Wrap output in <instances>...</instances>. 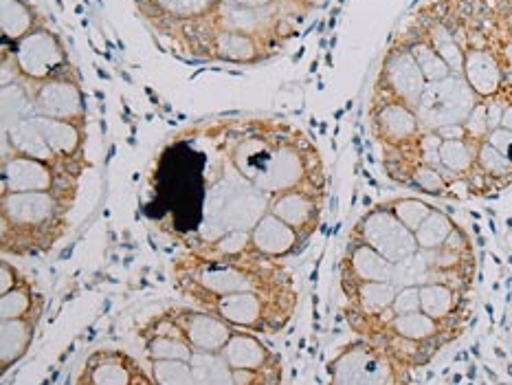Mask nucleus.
Segmentation results:
<instances>
[{
    "mask_svg": "<svg viewBox=\"0 0 512 385\" xmlns=\"http://www.w3.org/2000/svg\"><path fill=\"white\" fill-rule=\"evenodd\" d=\"M172 278L189 304L236 293L297 291L295 275L280 260L258 256L251 249L240 256H200L189 251L174 262Z\"/></svg>",
    "mask_w": 512,
    "mask_h": 385,
    "instance_id": "nucleus-1",
    "label": "nucleus"
},
{
    "mask_svg": "<svg viewBox=\"0 0 512 385\" xmlns=\"http://www.w3.org/2000/svg\"><path fill=\"white\" fill-rule=\"evenodd\" d=\"M73 203L53 192L0 196V245L5 256L29 258L51 251L69 231Z\"/></svg>",
    "mask_w": 512,
    "mask_h": 385,
    "instance_id": "nucleus-2",
    "label": "nucleus"
},
{
    "mask_svg": "<svg viewBox=\"0 0 512 385\" xmlns=\"http://www.w3.org/2000/svg\"><path fill=\"white\" fill-rule=\"evenodd\" d=\"M297 304V291H286L209 297V300H200L192 306L205 308L236 330H249L255 335H277L293 322Z\"/></svg>",
    "mask_w": 512,
    "mask_h": 385,
    "instance_id": "nucleus-3",
    "label": "nucleus"
},
{
    "mask_svg": "<svg viewBox=\"0 0 512 385\" xmlns=\"http://www.w3.org/2000/svg\"><path fill=\"white\" fill-rule=\"evenodd\" d=\"M411 374L414 370L367 337L343 344L328 361V385H411Z\"/></svg>",
    "mask_w": 512,
    "mask_h": 385,
    "instance_id": "nucleus-4",
    "label": "nucleus"
},
{
    "mask_svg": "<svg viewBox=\"0 0 512 385\" xmlns=\"http://www.w3.org/2000/svg\"><path fill=\"white\" fill-rule=\"evenodd\" d=\"M255 187L266 196L291 192V190H313L326 194L324 163L319 152L306 137H282L275 143L262 174Z\"/></svg>",
    "mask_w": 512,
    "mask_h": 385,
    "instance_id": "nucleus-5",
    "label": "nucleus"
},
{
    "mask_svg": "<svg viewBox=\"0 0 512 385\" xmlns=\"http://www.w3.org/2000/svg\"><path fill=\"white\" fill-rule=\"evenodd\" d=\"M0 192H53L66 201L75 203L80 192L82 170L69 168L64 163H49L25 157V154L3 150V165H0Z\"/></svg>",
    "mask_w": 512,
    "mask_h": 385,
    "instance_id": "nucleus-6",
    "label": "nucleus"
},
{
    "mask_svg": "<svg viewBox=\"0 0 512 385\" xmlns=\"http://www.w3.org/2000/svg\"><path fill=\"white\" fill-rule=\"evenodd\" d=\"M477 102L480 97L473 93L462 75H449L447 80L427 86L416 106V113L422 128L440 132L449 126H462Z\"/></svg>",
    "mask_w": 512,
    "mask_h": 385,
    "instance_id": "nucleus-7",
    "label": "nucleus"
},
{
    "mask_svg": "<svg viewBox=\"0 0 512 385\" xmlns=\"http://www.w3.org/2000/svg\"><path fill=\"white\" fill-rule=\"evenodd\" d=\"M348 238L365 242V245H370L394 264L418 253L414 231L400 223L385 203L374 205L363 212L352 225Z\"/></svg>",
    "mask_w": 512,
    "mask_h": 385,
    "instance_id": "nucleus-8",
    "label": "nucleus"
},
{
    "mask_svg": "<svg viewBox=\"0 0 512 385\" xmlns=\"http://www.w3.org/2000/svg\"><path fill=\"white\" fill-rule=\"evenodd\" d=\"M11 64L22 80L42 84L66 73V51L60 38L44 27H36L11 47Z\"/></svg>",
    "mask_w": 512,
    "mask_h": 385,
    "instance_id": "nucleus-9",
    "label": "nucleus"
},
{
    "mask_svg": "<svg viewBox=\"0 0 512 385\" xmlns=\"http://www.w3.org/2000/svg\"><path fill=\"white\" fill-rule=\"evenodd\" d=\"M422 128L416 108L396 99L374 97L372 106V135L381 143L383 152L407 150L422 137Z\"/></svg>",
    "mask_w": 512,
    "mask_h": 385,
    "instance_id": "nucleus-10",
    "label": "nucleus"
},
{
    "mask_svg": "<svg viewBox=\"0 0 512 385\" xmlns=\"http://www.w3.org/2000/svg\"><path fill=\"white\" fill-rule=\"evenodd\" d=\"M429 82L422 75L418 62L409 49L398 47L387 53L383 62L381 80L376 86V97L378 99H396V102H403L411 108H416L422 93L427 91Z\"/></svg>",
    "mask_w": 512,
    "mask_h": 385,
    "instance_id": "nucleus-11",
    "label": "nucleus"
},
{
    "mask_svg": "<svg viewBox=\"0 0 512 385\" xmlns=\"http://www.w3.org/2000/svg\"><path fill=\"white\" fill-rule=\"evenodd\" d=\"M165 311L174 319L176 326L183 330L189 346L198 352H220L233 335V328L227 322H222L220 317L205 311V308L189 304L170 306Z\"/></svg>",
    "mask_w": 512,
    "mask_h": 385,
    "instance_id": "nucleus-12",
    "label": "nucleus"
},
{
    "mask_svg": "<svg viewBox=\"0 0 512 385\" xmlns=\"http://www.w3.org/2000/svg\"><path fill=\"white\" fill-rule=\"evenodd\" d=\"M385 172L392 181L409 187L418 194L429 196H453L455 185L444 176L436 165L422 163L405 152H383Z\"/></svg>",
    "mask_w": 512,
    "mask_h": 385,
    "instance_id": "nucleus-13",
    "label": "nucleus"
},
{
    "mask_svg": "<svg viewBox=\"0 0 512 385\" xmlns=\"http://www.w3.org/2000/svg\"><path fill=\"white\" fill-rule=\"evenodd\" d=\"M38 115L86 124V102L80 84L66 73L33 88Z\"/></svg>",
    "mask_w": 512,
    "mask_h": 385,
    "instance_id": "nucleus-14",
    "label": "nucleus"
},
{
    "mask_svg": "<svg viewBox=\"0 0 512 385\" xmlns=\"http://www.w3.org/2000/svg\"><path fill=\"white\" fill-rule=\"evenodd\" d=\"M139 339L148 361H192L196 352L168 311L143 322L139 326Z\"/></svg>",
    "mask_w": 512,
    "mask_h": 385,
    "instance_id": "nucleus-15",
    "label": "nucleus"
},
{
    "mask_svg": "<svg viewBox=\"0 0 512 385\" xmlns=\"http://www.w3.org/2000/svg\"><path fill=\"white\" fill-rule=\"evenodd\" d=\"M326 194L313 190H291L282 194H273L269 198V212L277 216L288 227H293L297 234L306 240L315 234L321 214H324Z\"/></svg>",
    "mask_w": 512,
    "mask_h": 385,
    "instance_id": "nucleus-16",
    "label": "nucleus"
},
{
    "mask_svg": "<svg viewBox=\"0 0 512 385\" xmlns=\"http://www.w3.org/2000/svg\"><path fill=\"white\" fill-rule=\"evenodd\" d=\"M394 262H389L365 242L348 238L339 260V286H354L365 282H392Z\"/></svg>",
    "mask_w": 512,
    "mask_h": 385,
    "instance_id": "nucleus-17",
    "label": "nucleus"
},
{
    "mask_svg": "<svg viewBox=\"0 0 512 385\" xmlns=\"http://www.w3.org/2000/svg\"><path fill=\"white\" fill-rule=\"evenodd\" d=\"M462 77L477 97L488 99L504 91L508 71L497 49L469 47L464 55Z\"/></svg>",
    "mask_w": 512,
    "mask_h": 385,
    "instance_id": "nucleus-18",
    "label": "nucleus"
},
{
    "mask_svg": "<svg viewBox=\"0 0 512 385\" xmlns=\"http://www.w3.org/2000/svg\"><path fill=\"white\" fill-rule=\"evenodd\" d=\"M306 242L308 240L302 234H297L293 227H288L284 220L273 216L271 212L264 214L249 234V249L253 253L280 262L291 258Z\"/></svg>",
    "mask_w": 512,
    "mask_h": 385,
    "instance_id": "nucleus-19",
    "label": "nucleus"
},
{
    "mask_svg": "<svg viewBox=\"0 0 512 385\" xmlns=\"http://www.w3.org/2000/svg\"><path fill=\"white\" fill-rule=\"evenodd\" d=\"M143 368L124 350H95L84 361L80 381L88 385H132Z\"/></svg>",
    "mask_w": 512,
    "mask_h": 385,
    "instance_id": "nucleus-20",
    "label": "nucleus"
},
{
    "mask_svg": "<svg viewBox=\"0 0 512 385\" xmlns=\"http://www.w3.org/2000/svg\"><path fill=\"white\" fill-rule=\"evenodd\" d=\"M36 124L53 150L55 159L69 165V168L84 172V150H86V130L84 124L51 117H36Z\"/></svg>",
    "mask_w": 512,
    "mask_h": 385,
    "instance_id": "nucleus-21",
    "label": "nucleus"
},
{
    "mask_svg": "<svg viewBox=\"0 0 512 385\" xmlns=\"http://www.w3.org/2000/svg\"><path fill=\"white\" fill-rule=\"evenodd\" d=\"M512 185V161L502 152L493 148L488 141H480L477 146L475 170L466 181V187L473 196H488L504 192Z\"/></svg>",
    "mask_w": 512,
    "mask_h": 385,
    "instance_id": "nucleus-22",
    "label": "nucleus"
},
{
    "mask_svg": "<svg viewBox=\"0 0 512 385\" xmlns=\"http://www.w3.org/2000/svg\"><path fill=\"white\" fill-rule=\"evenodd\" d=\"M469 291L447 282L420 286V311L444 324L466 326L469 319Z\"/></svg>",
    "mask_w": 512,
    "mask_h": 385,
    "instance_id": "nucleus-23",
    "label": "nucleus"
},
{
    "mask_svg": "<svg viewBox=\"0 0 512 385\" xmlns=\"http://www.w3.org/2000/svg\"><path fill=\"white\" fill-rule=\"evenodd\" d=\"M220 352L233 370H266L280 363V357L266 346L262 335L249 333V330L233 328L231 339Z\"/></svg>",
    "mask_w": 512,
    "mask_h": 385,
    "instance_id": "nucleus-24",
    "label": "nucleus"
},
{
    "mask_svg": "<svg viewBox=\"0 0 512 385\" xmlns=\"http://www.w3.org/2000/svg\"><path fill=\"white\" fill-rule=\"evenodd\" d=\"M42 313L0 322V372H9L27 357L36 339Z\"/></svg>",
    "mask_w": 512,
    "mask_h": 385,
    "instance_id": "nucleus-25",
    "label": "nucleus"
},
{
    "mask_svg": "<svg viewBox=\"0 0 512 385\" xmlns=\"http://www.w3.org/2000/svg\"><path fill=\"white\" fill-rule=\"evenodd\" d=\"M477 146H480V143L469 137L442 139L438 152V170L447 176L453 185H466V181H469V176L475 170Z\"/></svg>",
    "mask_w": 512,
    "mask_h": 385,
    "instance_id": "nucleus-26",
    "label": "nucleus"
},
{
    "mask_svg": "<svg viewBox=\"0 0 512 385\" xmlns=\"http://www.w3.org/2000/svg\"><path fill=\"white\" fill-rule=\"evenodd\" d=\"M3 150L25 154V157H31V159L60 163L55 159L53 150L49 148L47 139H44L42 130L38 128L36 117L20 121V124L11 128H3Z\"/></svg>",
    "mask_w": 512,
    "mask_h": 385,
    "instance_id": "nucleus-27",
    "label": "nucleus"
},
{
    "mask_svg": "<svg viewBox=\"0 0 512 385\" xmlns=\"http://www.w3.org/2000/svg\"><path fill=\"white\" fill-rule=\"evenodd\" d=\"M36 313H44V295L29 275L16 289L0 295V322L3 319H20Z\"/></svg>",
    "mask_w": 512,
    "mask_h": 385,
    "instance_id": "nucleus-28",
    "label": "nucleus"
},
{
    "mask_svg": "<svg viewBox=\"0 0 512 385\" xmlns=\"http://www.w3.org/2000/svg\"><path fill=\"white\" fill-rule=\"evenodd\" d=\"M189 366H192L196 385H236V381H233V368L222 357V352L196 350Z\"/></svg>",
    "mask_w": 512,
    "mask_h": 385,
    "instance_id": "nucleus-29",
    "label": "nucleus"
},
{
    "mask_svg": "<svg viewBox=\"0 0 512 385\" xmlns=\"http://www.w3.org/2000/svg\"><path fill=\"white\" fill-rule=\"evenodd\" d=\"M211 42H214V51L220 53V58L231 62H253L260 55V42L249 33L218 31Z\"/></svg>",
    "mask_w": 512,
    "mask_h": 385,
    "instance_id": "nucleus-30",
    "label": "nucleus"
},
{
    "mask_svg": "<svg viewBox=\"0 0 512 385\" xmlns=\"http://www.w3.org/2000/svg\"><path fill=\"white\" fill-rule=\"evenodd\" d=\"M405 47L409 49L411 55H414V60L418 62L420 71H422V75H425V80L429 84L442 82V80H447L449 75H453L451 69H449V64L442 60V55L436 49H433V44L425 36V31H422L418 38L407 40Z\"/></svg>",
    "mask_w": 512,
    "mask_h": 385,
    "instance_id": "nucleus-31",
    "label": "nucleus"
},
{
    "mask_svg": "<svg viewBox=\"0 0 512 385\" xmlns=\"http://www.w3.org/2000/svg\"><path fill=\"white\" fill-rule=\"evenodd\" d=\"M460 225L455 223V220L447 214L442 212L440 207H436L431 212V216L422 223L416 231V242H418V249L420 251H433V249H440L447 245V240L453 236V231L458 229Z\"/></svg>",
    "mask_w": 512,
    "mask_h": 385,
    "instance_id": "nucleus-32",
    "label": "nucleus"
},
{
    "mask_svg": "<svg viewBox=\"0 0 512 385\" xmlns=\"http://www.w3.org/2000/svg\"><path fill=\"white\" fill-rule=\"evenodd\" d=\"M36 29V16L25 0H3V42L11 47Z\"/></svg>",
    "mask_w": 512,
    "mask_h": 385,
    "instance_id": "nucleus-33",
    "label": "nucleus"
},
{
    "mask_svg": "<svg viewBox=\"0 0 512 385\" xmlns=\"http://www.w3.org/2000/svg\"><path fill=\"white\" fill-rule=\"evenodd\" d=\"M385 205L411 231H416L431 216L433 209H436V205L420 196H394L385 201Z\"/></svg>",
    "mask_w": 512,
    "mask_h": 385,
    "instance_id": "nucleus-34",
    "label": "nucleus"
},
{
    "mask_svg": "<svg viewBox=\"0 0 512 385\" xmlns=\"http://www.w3.org/2000/svg\"><path fill=\"white\" fill-rule=\"evenodd\" d=\"M148 372L157 385H196L189 361H150Z\"/></svg>",
    "mask_w": 512,
    "mask_h": 385,
    "instance_id": "nucleus-35",
    "label": "nucleus"
},
{
    "mask_svg": "<svg viewBox=\"0 0 512 385\" xmlns=\"http://www.w3.org/2000/svg\"><path fill=\"white\" fill-rule=\"evenodd\" d=\"M157 5L172 18L194 20L205 16L216 3L214 0H157Z\"/></svg>",
    "mask_w": 512,
    "mask_h": 385,
    "instance_id": "nucleus-36",
    "label": "nucleus"
},
{
    "mask_svg": "<svg viewBox=\"0 0 512 385\" xmlns=\"http://www.w3.org/2000/svg\"><path fill=\"white\" fill-rule=\"evenodd\" d=\"M394 315H409L420 311V286H405V289H398L394 304H392Z\"/></svg>",
    "mask_w": 512,
    "mask_h": 385,
    "instance_id": "nucleus-37",
    "label": "nucleus"
},
{
    "mask_svg": "<svg viewBox=\"0 0 512 385\" xmlns=\"http://www.w3.org/2000/svg\"><path fill=\"white\" fill-rule=\"evenodd\" d=\"M25 278H27V273L22 271L18 264L7 260V256H5L3 262H0V295H5L11 289H16V286Z\"/></svg>",
    "mask_w": 512,
    "mask_h": 385,
    "instance_id": "nucleus-38",
    "label": "nucleus"
},
{
    "mask_svg": "<svg viewBox=\"0 0 512 385\" xmlns=\"http://www.w3.org/2000/svg\"><path fill=\"white\" fill-rule=\"evenodd\" d=\"M484 141L491 143L493 148H497L499 152L504 154L506 159L512 161V132H510V130H506V128H495V130L488 132V137H486Z\"/></svg>",
    "mask_w": 512,
    "mask_h": 385,
    "instance_id": "nucleus-39",
    "label": "nucleus"
},
{
    "mask_svg": "<svg viewBox=\"0 0 512 385\" xmlns=\"http://www.w3.org/2000/svg\"><path fill=\"white\" fill-rule=\"evenodd\" d=\"M227 7H240V9H262L271 7L273 0H225Z\"/></svg>",
    "mask_w": 512,
    "mask_h": 385,
    "instance_id": "nucleus-40",
    "label": "nucleus"
},
{
    "mask_svg": "<svg viewBox=\"0 0 512 385\" xmlns=\"http://www.w3.org/2000/svg\"><path fill=\"white\" fill-rule=\"evenodd\" d=\"M132 385H157V383H154V379L150 377L148 370H143V372L139 374V379H137L135 383H132Z\"/></svg>",
    "mask_w": 512,
    "mask_h": 385,
    "instance_id": "nucleus-41",
    "label": "nucleus"
},
{
    "mask_svg": "<svg viewBox=\"0 0 512 385\" xmlns=\"http://www.w3.org/2000/svg\"><path fill=\"white\" fill-rule=\"evenodd\" d=\"M75 385H88V383H84V381H80V379H77V383Z\"/></svg>",
    "mask_w": 512,
    "mask_h": 385,
    "instance_id": "nucleus-42",
    "label": "nucleus"
},
{
    "mask_svg": "<svg viewBox=\"0 0 512 385\" xmlns=\"http://www.w3.org/2000/svg\"><path fill=\"white\" fill-rule=\"evenodd\" d=\"M510 350H512V339H510Z\"/></svg>",
    "mask_w": 512,
    "mask_h": 385,
    "instance_id": "nucleus-43",
    "label": "nucleus"
}]
</instances>
